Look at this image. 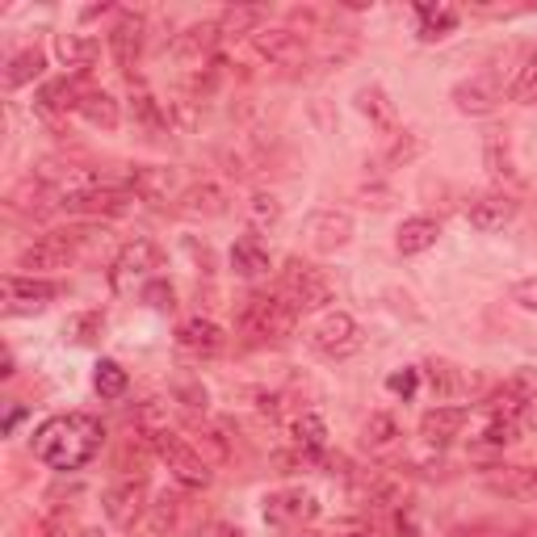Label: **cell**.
<instances>
[{
  "label": "cell",
  "mask_w": 537,
  "mask_h": 537,
  "mask_svg": "<svg viewBox=\"0 0 537 537\" xmlns=\"http://www.w3.org/2000/svg\"><path fill=\"white\" fill-rule=\"evenodd\" d=\"M105 428L97 416L68 412V416H51L47 424L34 433V458L51 470H84L101 454Z\"/></svg>",
  "instance_id": "1"
},
{
  "label": "cell",
  "mask_w": 537,
  "mask_h": 537,
  "mask_svg": "<svg viewBox=\"0 0 537 537\" xmlns=\"http://www.w3.org/2000/svg\"><path fill=\"white\" fill-rule=\"evenodd\" d=\"M235 328L248 340H286L298 328V307L282 294H248L235 311Z\"/></svg>",
  "instance_id": "2"
},
{
  "label": "cell",
  "mask_w": 537,
  "mask_h": 537,
  "mask_svg": "<svg viewBox=\"0 0 537 537\" xmlns=\"http://www.w3.org/2000/svg\"><path fill=\"white\" fill-rule=\"evenodd\" d=\"M277 294L290 298L298 311H319V307H328L336 298V286H332V277L324 269H315L307 261H298V256H290L286 269H282V290Z\"/></svg>",
  "instance_id": "3"
},
{
  "label": "cell",
  "mask_w": 537,
  "mask_h": 537,
  "mask_svg": "<svg viewBox=\"0 0 537 537\" xmlns=\"http://www.w3.org/2000/svg\"><path fill=\"white\" fill-rule=\"evenodd\" d=\"M164 269V252L152 240H131L110 265V286L114 294H131L135 286L143 290L147 282H156V273Z\"/></svg>",
  "instance_id": "4"
},
{
  "label": "cell",
  "mask_w": 537,
  "mask_h": 537,
  "mask_svg": "<svg viewBox=\"0 0 537 537\" xmlns=\"http://www.w3.org/2000/svg\"><path fill=\"white\" fill-rule=\"evenodd\" d=\"M152 449L168 462V470H173V479H177L181 487H193V491L210 487V479H214L210 462L198 458V449H193L189 441H181L177 433H160V437H152Z\"/></svg>",
  "instance_id": "5"
},
{
  "label": "cell",
  "mask_w": 537,
  "mask_h": 537,
  "mask_svg": "<svg viewBox=\"0 0 537 537\" xmlns=\"http://www.w3.org/2000/svg\"><path fill=\"white\" fill-rule=\"evenodd\" d=\"M533 399H537V365H521V370H512V378L500 386V391L487 395L483 412L491 420H517Z\"/></svg>",
  "instance_id": "6"
},
{
  "label": "cell",
  "mask_w": 537,
  "mask_h": 537,
  "mask_svg": "<svg viewBox=\"0 0 537 537\" xmlns=\"http://www.w3.org/2000/svg\"><path fill=\"white\" fill-rule=\"evenodd\" d=\"M361 345H365V336H361V328H357V319L345 315V311H336V315H328L319 328H311V349H315L319 357L345 361V357L361 353Z\"/></svg>",
  "instance_id": "7"
},
{
  "label": "cell",
  "mask_w": 537,
  "mask_h": 537,
  "mask_svg": "<svg viewBox=\"0 0 537 537\" xmlns=\"http://www.w3.org/2000/svg\"><path fill=\"white\" fill-rule=\"evenodd\" d=\"M59 298L55 282H38V277H17L9 273L0 282V311L5 315H34V311H47Z\"/></svg>",
  "instance_id": "8"
},
{
  "label": "cell",
  "mask_w": 537,
  "mask_h": 537,
  "mask_svg": "<svg viewBox=\"0 0 537 537\" xmlns=\"http://www.w3.org/2000/svg\"><path fill=\"white\" fill-rule=\"evenodd\" d=\"M139 198L126 185H97L89 193H76V198H63V210L72 214H93V219H118V214H126Z\"/></svg>",
  "instance_id": "9"
},
{
  "label": "cell",
  "mask_w": 537,
  "mask_h": 537,
  "mask_svg": "<svg viewBox=\"0 0 537 537\" xmlns=\"http://www.w3.org/2000/svg\"><path fill=\"white\" fill-rule=\"evenodd\" d=\"M231 210V193L219 181H198L177 198V214L185 219H223Z\"/></svg>",
  "instance_id": "10"
},
{
  "label": "cell",
  "mask_w": 537,
  "mask_h": 537,
  "mask_svg": "<svg viewBox=\"0 0 537 537\" xmlns=\"http://www.w3.org/2000/svg\"><path fill=\"white\" fill-rule=\"evenodd\" d=\"M315 517H319V500L303 487L277 491V496L265 500V521L269 525H307Z\"/></svg>",
  "instance_id": "11"
},
{
  "label": "cell",
  "mask_w": 537,
  "mask_h": 537,
  "mask_svg": "<svg viewBox=\"0 0 537 537\" xmlns=\"http://www.w3.org/2000/svg\"><path fill=\"white\" fill-rule=\"evenodd\" d=\"M147 500V479L143 475H131V479H122L114 483L110 491H105V517H110L114 525H135L143 517V504Z\"/></svg>",
  "instance_id": "12"
},
{
  "label": "cell",
  "mask_w": 537,
  "mask_h": 537,
  "mask_svg": "<svg viewBox=\"0 0 537 537\" xmlns=\"http://www.w3.org/2000/svg\"><path fill=\"white\" fill-rule=\"evenodd\" d=\"M126 189H131L139 202H168V198L177 193V168L135 164L131 173H126Z\"/></svg>",
  "instance_id": "13"
},
{
  "label": "cell",
  "mask_w": 537,
  "mask_h": 537,
  "mask_svg": "<svg viewBox=\"0 0 537 537\" xmlns=\"http://www.w3.org/2000/svg\"><path fill=\"white\" fill-rule=\"evenodd\" d=\"M72 240L68 235H42V240H34L26 252H21V269H26L30 277L34 273H55V269H68L72 265Z\"/></svg>",
  "instance_id": "14"
},
{
  "label": "cell",
  "mask_w": 537,
  "mask_h": 537,
  "mask_svg": "<svg viewBox=\"0 0 537 537\" xmlns=\"http://www.w3.org/2000/svg\"><path fill=\"white\" fill-rule=\"evenodd\" d=\"M252 47L261 59L277 63V68H290V63L303 59V34H294L286 26H265V30L252 34Z\"/></svg>",
  "instance_id": "15"
},
{
  "label": "cell",
  "mask_w": 537,
  "mask_h": 537,
  "mask_svg": "<svg viewBox=\"0 0 537 537\" xmlns=\"http://www.w3.org/2000/svg\"><path fill=\"white\" fill-rule=\"evenodd\" d=\"M177 345L193 357H219L227 349V332L214 324V319H202V315H193L185 319V324L177 328Z\"/></svg>",
  "instance_id": "16"
},
{
  "label": "cell",
  "mask_w": 537,
  "mask_h": 537,
  "mask_svg": "<svg viewBox=\"0 0 537 537\" xmlns=\"http://www.w3.org/2000/svg\"><path fill=\"white\" fill-rule=\"evenodd\" d=\"M219 21H202V26H189V30H181L177 34V42H173V55L185 63V68H202V63L214 55V47H219ZM210 68V63H206Z\"/></svg>",
  "instance_id": "17"
},
{
  "label": "cell",
  "mask_w": 537,
  "mask_h": 537,
  "mask_svg": "<svg viewBox=\"0 0 537 537\" xmlns=\"http://www.w3.org/2000/svg\"><path fill=\"white\" fill-rule=\"evenodd\" d=\"M466 219L479 231H504L517 219V198H512V193H483V198L466 206Z\"/></svg>",
  "instance_id": "18"
},
{
  "label": "cell",
  "mask_w": 537,
  "mask_h": 537,
  "mask_svg": "<svg viewBox=\"0 0 537 537\" xmlns=\"http://www.w3.org/2000/svg\"><path fill=\"white\" fill-rule=\"evenodd\" d=\"M307 235H311V248L336 252V248H345L353 240V219L345 210H319V214H311Z\"/></svg>",
  "instance_id": "19"
},
{
  "label": "cell",
  "mask_w": 537,
  "mask_h": 537,
  "mask_svg": "<svg viewBox=\"0 0 537 537\" xmlns=\"http://www.w3.org/2000/svg\"><path fill=\"white\" fill-rule=\"evenodd\" d=\"M487 487L504 500H537V466H491Z\"/></svg>",
  "instance_id": "20"
},
{
  "label": "cell",
  "mask_w": 537,
  "mask_h": 537,
  "mask_svg": "<svg viewBox=\"0 0 537 537\" xmlns=\"http://www.w3.org/2000/svg\"><path fill=\"white\" fill-rule=\"evenodd\" d=\"M143 51V17L139 13H122L118 26L110 30V55L118 68H135V59Z\"/></svg>",
  "instance_id": "21"
},
{
  "label": "cell",
  "mask_w": 537,
  "mask_h": 537,
  "mask_svg": "<svg viewBox=\"0 0 537 537\" xmlns=\"http://www.w3.org/2000/svg\"><path fill=\"white\" fill-rule=\"evenodd\" d=\"M454 105L462 114H491L500 105V84L496 80H487V76H475V80H462L458 89H454Z\"/></svg>",
  "instance_id": "22"
},
{
  "label": "cell",
  "mask_w": 537,
  "mask_h": 537,
  "mask_svg": "<svg viewBox=\"0 0 537 537\" xmlns=\"http://www.w3.org/2000/svg\"><path fill=\"white\" fill-rule=\"evenodd\" d=\"M470 420V412L466 407H445V403H437L433 412H424V420H420V437L424 441H433V445H445V441H454L458 433H462V424Z\"/></svg>",
  "instance_id": "23"
},
{
  "label": "cell",
  "mask_w": 537,
  "mask_h": 537,
  "mask_svg": "<svg viewBox=\"0 0 537 537\" xmlns=\"http://www.w3.org/2000/svg\"><path fill=\"white\" fill-rule=\"evenodd\" d=\"M177 512H181V500L164 491L156 504L143 508V517L131 525V537H168V529L177 525Z\"/></svg>",
  "instance_id": "24"
},
{
  "label": "cell",
  "mask_w": 537,
  "mask_h": 537,
  "mask_svg": "<svg viewBox=\"0 0 537 537\" xmlns=\"http://www.w3.org/2000/svg\"><path fill=\"white\" fill-rule=\"evenodd\" d=\"M89 89H80L76 76H63V80H51L47 89L38 93V110L42 114H68V110H80V101Z\"/></svg>",
  "instance_id": "25"
},
{
  "label": "cell",
  "mask_w": 537,
  "mask_h": 537,
  "mask_svg": "<svg viewBox=\"0 0 537 537\" xmlns=\"http://www.w3.org/2000/svg\"><path fill=\"white\" fill-rule=\"evenodd\" d=\"M437 235H441L437 219H424V214H416V219H403L395 244H399L403 256H420V252H428V248L437 244Z\"/></svg>",
  "instance_id": "26"
},
{
  "label": "cell",
  "mask_w": 537,
  "mask_h": 537,
  "mask_svg": "<svg viewBox=\"0 0 537 537\" xmlns=\"http://www.w3.org/2000/svg\"><path fill=\"white\" fill-rule=\"evenodd\" d=\"M269 248L256 240V235H244V240H235V248H231V269L240 273V277H261V273H269Z\"/></svg>",
  "instance_id": "27"
},
{
  "label": "cell",
  "mask_w": 537,
  "mask_h": 537,
  "mask_svg": "<svg viewBox=\"0 0 537 537\" xmlns=\"http://www.w3.org/2000/svg\"><path fill=\"white\" fill-rule=\"evenodd\" d=\"M416 17H420V38L424 42L449 38L458 30V9L454 5H416Z\"/></svg>",
  "instance_id": "28"
},
{
  "label": "cell",
  "mask_w": 537,
  "mask_h": 537,
  "mask_svg": "<svg viewBox=\"0 0 537 537\" xmlns=\"http://www.w3.org/2000/svg\"><path fill=\"white\" fill-rule=\"evenodd\" d=\"M164 114H168V122H173L177 131H185V135L198 131V122H202V97H198V93H185V89L168 93Z\"/></svg>",
  "instance_id": "29"
},
{
  "label": "cell",
  "mask_w": 537,
  "mask_h": 537,
  "mask_svg": "<svg viewBox=\"0 0 537 537\" xmlns=\"http://www.w3.org/2000/svg\"><path fill=\"white\" fill-rule=\"evenodd\" d=\"M84 122H93V126H101V131H114L118 126V101L110 97V93H97V89H89L84 93V101H80V110H76Z\"/></svg>",
  "instance_id": "30"
},
{
  "label": "cell",
  "mask_w": 537,
  "mask_h": 537,
  "mask_svg": "<svg viewBox=\"0 0 537 537\" xmlns=\"http://www.w3.org/2000/svg\"><path fill=\"white\" fill-rule=\"evenodd\" d=\"M244 219L252 231H273L282 223V202H277V193H252L244 206Z\"/></svg>",
  "instance_id": "31"
},
{
  "label": "cell",
  "mask_w": 537,
  "mask_h": 537,
  "mask_svg": "<svg viewBox=\"0 0 537 537\" xmlns=\"http://www.w3.org/2000/svg\"><path fill=\"white\" fill-rule=\"evenodd\" d=\"M265 17H269V9H261V5H235L219 17V34H256V30H265Z\"/></svg>",
  "instance_id": "32"
},
{
  "label": "cell",
  "mask_w": 537,
  "mask_h": 537,
  "mask_svg": "<svg viewBox=\"0 0 537 537\" xmlns=\"http://www.w3.org/2000/svg\"><path fill=\"white\" fill-rule=\"evenodd\" d=\"M42 68H47V59H42L38 47H26L21 55L9 59V68H5V89H21V84H30L42 76Z\"/></svg>",
  "instance_id": "33"
},
{
  "label": "cell",
  "mask_w": 537,
  "mask_h": 537,
  "mask_svg": "<svg viewBox=\"0 0 537 537\" xmlns=\"http://www.w3.org/2000/svg\"><path fill=\"white\" fill-rule=\"evenodd\" d=\"M55 55L68 63V68H89L97 59V42L89 34H59L55 38Z\"/></svg>",
  "instance_id": "34"
},
{
  "label": "cell",
  "mask_w": 537,
  "mask_h": 537,
  "mask_svg": "<svg viewBox=\"0 0 537 537\" xmlns=\"http://www.w3.org/2000/svg\"><path fill=\"white\" fill-rule=\"evenodd\" d=\"M357 110H361L365 118H370L374 126H382V131H395V105L386 101V93H382V89H374V84H370V89H361V93H357Z\"/></svg>",
  "instance_id": "35"
},
{
  "label": "cell",
  "mask_w": 537,
  "mask_h": 537,
  "mask_svg": "<svg viewBox=\"0 0 537 537\" xmlns=\"http://www.w3.org/2000/svg\"><path fill=\"white\" fill-rule=\"evenodd\" d=\"M483 160H487V173L496 177V181H517V173H512V160H508V139H504V131H491V135H487Z\"/></svg>",
  "instance_id": "36"
},
{
  "label": "cell",
  "mask_w": 537,
  "mask_h": 537,
  "mask_svg": "<svg viewBox=\"0 0 537 537\" xmlns=\"http://www.w3.org/2000/svg\"><path fill=\"white\" fill-rule=\"evenodd\" d=\"M294 441L298 449H307V454H324V445H328V424L319 420L315 412H303L294 420Z\"/></svg>",
  "instance_id": "37"
},
{
  "label": "cell",
  "mask_w": 537,
  "mask_h": 537,
  "mask_svg": "<svg viewBox=\"0 0 537 537\" xmlns=\"http://www.w3.org/2000/svg\"><path fill=\"white\" fill-rule=\"evenodd\" d=\"M93 386H97V395L101 399H122L126 395V386H131V378H126V370L118 361H97V374H93Z\"/></svg>",
  "instance_id": "38"
},
{
  "label": "cell",
  "mask_w": 537,
  "mask_h": 537,
  "mask_svg": "<svg viewBox=\"0 0 537 537\" xmlns=\"http://www.w3.org/2000/svg\"><path fill=\"white\" fill-rule=\"evenodd\" d=\"M361 441H365V449H391L399 441V424L386 412H374L361 428Z\"/></svg>",
  "instance_id": "39"
},
{
  "label": "cell",
  "mask_w": 537,
  "mask_h": 537,
  "mask_svg": "<svg viewBox=\"0 0 537 537\" xmlns=\"http://www.w3.org/2000/svg\"><path fill=\"white\" fill-rule=\"evenodd\" d=\"M131 110H135V118L147 126V131H164V126H168L164 105H160L152 93H147L143 84H139V89H131Z\"/></svg>",
  "instance_id": "40"
},
{
  "label": "cell",
  "mask_w": 537,
  "mask_h": 537,
  "mask_svg": "<svg viewBox=\"0 0 537 537\" xmlns=\"http://www.w3.org/2000/svg\"><path fill=\"white\" fill-rule=\"evenodd\" d=\"M105 332V315L101 311H84V315H72L68 328H63V336L76 340V345H93V340Z\"/></svg>",
  "instance_id": "41"
},
{
  "label": "cell",
  "mask_w": 537,
  "mask_h": 537,
  "mask_svg": "<svg viewBox=\"0 0 537 537\" xmlns=\"http://www.w3.org/2000/svg\"><path fill=\"white\" fill-rule=\"evenodd\" d=\"M189 445L198 449V458H206L210 466H219V462H227V441L214 433V428H193V437H189Z\"/></svg>",
  "instance_id": "42"
},
{
  "label": "cell",
  "mask_w": 537,
  "mask_h": 537,
  "mask_svg": "<svg viewBox=\"0 0 537 537\" xmlns=\"http://www.w3.org/2000/svg\"><path fill=\"white\" fill-rule=\"evenodd\" d=\"M428 382H433L437 399H454V395H458V386H462L458 370H454V365H445V361H433V365H428Z\"/></svg>",
  "instance_id": "43"
},
{
  "label": "cell",
  "mask_w": 537,
  "mask_h": 537,
  "mask_svg": "<svg viewBox=\"0 0 537 537\" xmlns=\"http://www.w3.org/2000/svg\"><path fill=\"white\" fill-rule=\"evenodd\" d=\"M420 152H424V143H420L416 135H407V131H403V135L391 143V152L382 156V164H386V168H395V164H407V160H416Z\"/></svg>",
  "instance_id": "44"
},
{
  "label": "cell",
  "mask_w": 537,
  "mask_h": 537,
  "mask_svg": "<svg viewBox=\"0 0 537 537\" xmlns=\"http://www.w3.org/2000/svg\"><path fill=\"white\" fill-rule=\"evenodd\" d=\"M512 101H521V105H537V59H529L521 76L512 80Z\"/></svg>",
  "instance_id": "45"
},
{
  "label": "cell",
  "mask_w": 537,
  "mask_h": 537,
  "mask_svg": "<svg viewBox=\"0 0 537 537\" xmlns=\"http://www.w3.org/2000/svg\"><path fill=\"white\" fill-rule=\"evenodd\" d=\"M479 441L491 445V449L512 445V441H517V420H491V424L483 428V437H479Z\"/></svg>",
  "instance_id": "46"
},
{
  "label": "cell",
  "mask_w": 537,
  "mask_h": 537,
  "mask_svg": "<svg viewBox=\"0 0 537 537\" xmlns=\"http://www.w3.org/2000/svg\"><path fill=\"white\" fill-rule=\"evenodd\" d=\"M143 303H152L156 311H173V307H177V294H173V286L156 277V282H147V286H143Z\"/></svg>",
  "instance_id": "47"
},
{
  "label": "cell",
  "mask_w": 537,
  "mask_h": 537,
  "mask_svg": "<svg viewBox=\"0 0 537 537\" xmlns=\"http://www.w3.org/2000/svg\"><path fill=\"white\" fill-rule=\"evenodd\" d=\"M416 386H420V370H395L391 378H386V391L391 395H416Z\"/></svg>",
  "instance_id": "48"
},
{
  "label": "cell",
  "mask_w": 537,
  "mask_h": 537,
  "mask_svg": "<svg viewBox=\"0 0 537 537\" xmlns=\"http://www.w3.org/2000/svg\"><path fill=\"white\" fill-rule=\"evenodd\" d=\"M512 303L521 311H537V277H525V282L512 286Z\"/></svg>",
  "instance_id": "49"
},
{
  "label": "cell",
  "mask_w": 537,
  "mask_h": 537,
  "mask_svg": "<svg viewBox=\"0 0 537 537\" xmlns=\"http://www.w3.org/2000/svg\"><path fill=\"white\" fill-rule=\"evenodd\" d=\"M336 537H382V533H378L374 521L357 517V521H340V525H336Z\"/></svg>",
  "instance_id": "50"
},
{
  "label": "cell",
  "mask_w": 537,
  "mask_h": 537,
  "mask_svg": "<svg viewBox=\"0 0 537 537\" xmlns=\"http://www.w3.org/2000/svg\"><path fill=\"white\" fill-rule=\"evenodd\" d=\"M177 399H185V407H198V412H206V391H202V386L181 382L177 386Z\"/></svg>",
  "instance_id": "51"
},
{
  "label": "cell",
  "mask_w": 537,
  "mask_h": 537,
  "mask_svg": "<svg viewBox=\"0 0 537 537\" xmlns=\"http://www.w3.org/2000/svg\"><path fill=\"white\" fill-rule=\"evenodd\" d=\"M198 537H244V533L235 529V525H227V521H214V525H206Z\"/></svg>",
  "instance_id": "52"
},
{
  "label": "cell",
  "mask_w": 537,
  "mask_h": 537,
  "mask_svg": "<svg viewBox=\"0 0 537 537\" xmlns=\"http://www.w3.org/2000/svg\"><path fill=\"white\" fill-rule=\"evenodd\" d=\"M72 537H101L97 529H72Z\"/></svg>",
  "instance_id": "53"
},
{
  "label": "cell",
  "mask_w": 537,
  "mask_h": 537,
  "mask_svg": "<svg viewBox=\"0 0 537 537\" xmlns=\"http://www.w3.org/2000/svg\"><path fill=\"white\" fill-rule=\"evenodd\" d=\"M533 59H537V51H533Z\"/></svg>",
  "instance_id": "54"
}]
</instances>
